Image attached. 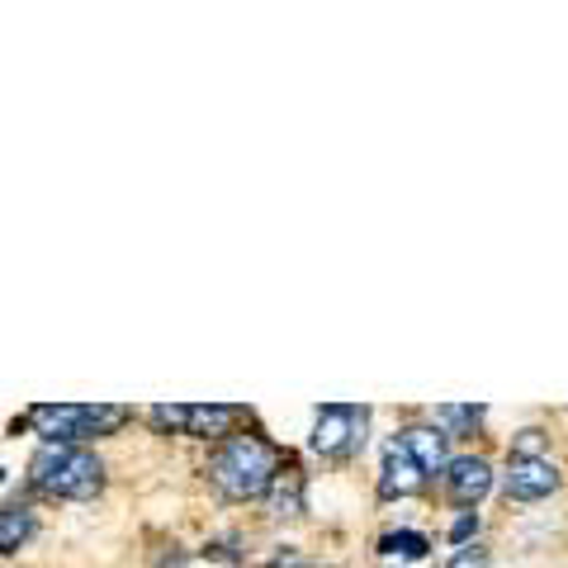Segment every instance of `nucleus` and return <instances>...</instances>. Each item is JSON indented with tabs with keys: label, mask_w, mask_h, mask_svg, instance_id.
<instances>
[{
	"label": "nucleus",
	"mask_w": 568,
	"mask_h": 568,
	"mask_svg": "<svg viewBox=\"0 0 568 568\" xmlns=\"http://www.w3.org/2000/svg\"><path fill=\"white\" fill-rule=\"evenodd\" d=\"M29 422L39 426V436H48V446H81L95 436H114L129 422V407L114 403H43L33 407Z\"/></svg>",
	"instance_id": "obj_3"
},
{
	"label": "nucleus",
	"mask_w": 568,
	"mask_h": 568,
	"mask_svg": "<svg viewBox=\"0 0 568 568\" xmlns=\"http://www.w3.org/2000/svg\"><path fill=\"white\" fill-rule=\"evenodd\" d=\"M280 568H308V564H280Z\"/></svg>",
	"instance_id": "obj_17"
},
{
	"label": "nucleus",
	"mask_w": 568,
	"mask_h": 568,
	"mask_svg": "<svg viewBox=\"0 0 568 568\" xmlns=\"http://www.w3.org/2000/svg\"><path fill=\"white\" fill-rule=\"evenodd\" d=\"M33 511L29 507H0V555H14L33 536Z\"/></svg>",
	"instance_id": "obj_11"
},
{
	"label": "nucleus",
	"mask_w": 568,
	"mask_h": 568,
	"mask_svg": "<svg viewBox=\"0 0 568 568\" xmlns=\"http://www.w3.org/2000/svg\"><path fill=\"white\" fill-rule=\"evenodd\" d=\"M436 422H440V432H446V436H455V432H465V426L484 422V407H440Z\"/></svg>",
	"instance_id": "obj_13"
},
{
	"label": "nucleus",
	"mask_w": 568,
	"mask_h": 568,
	"mask_svg": "<svg viewBox=\"0 0 568 568\" xmlns=\"http://www.w3.org/2000/svg\"><path fill=\"white\" fill-rule=\"evenodd\" d=\"M185 417H190V407H181V403H162V407H152V422L162 426V432H185Z\"/></svg>",
	"instance_id": "obj_14"
},
{
	"label": "nucleus",
	"mask_w": 568,
	"mask_h": 568,
	"mask_svg": "<svg viewBox=\"0 0 568 568\" xmlns=\"http://www.w3.org/2000/svg\"><path fill=\"white\" fill-rule=\"evenodd\" d=\"M298 507H304V478L298 469H280L271 484V517H298Z\"/></svg>",
	"instance_id": "obj_10"
},
{
	"label": "nucleus",
	"mask_w": 568,
	"mask_h": 568,
	"mask_svg": "<svg viewBox=\"0 0 568 568\" xmlns=\"http://www.w3.org/2000/svg\"><path fill=\"white\" fill-rule=\"evenodd\" d=\"M474 530H478V517H459V521L450 526V540H469Z\"/></svg>",
	"instance_id": "obj_16"
},
{
	"label": "nucleus",
	"mask_w": 568,
	"mask_h": 568,
	"mask_svg": "<svg viewBox=\"0 0 568 568\" xmlns=\"http://www.w3.org/2000/svg\"><path fill=\"white\" fill-rule=\"evenodd\" d=\"M365 426L369 413L355 403H327L313 417V450L323 459H351L355 450H365Z\"/></svg>",
	"instance_id": "obj_4"
},
{
	"label": "nucleus",
	"mask_w": 568,
	"mask_h": 568,
	"mask_svg": "<svg viewBox=\"0 0 568 568\" xmlns=\"http://www.w3.org/2000/svg\"><path fill=\"white\" fill-rule=\"evenodd\" d=\"M446 568H488V549L484 545H459Z\"/></svg>",
	"instance_id": "obj_15"
},
{
	"label": "nucleus",
	"mask_w": 568,
	"mask_h": 568,
	"mask_svg": "<svg viewBox=\"0 0 568 568\" xmlns=\"http://www.w3.org/2000/svg\"><path fill=\"white\" fill-rule=\"evenodd\" d=\"M446 440L450 436L440 432V426H407V432H403V446L413 450L422 474H440V469L450 465V459H446Z\"/></svg>",
	"instance_id": "obj_9"
},
{
	"label": "nucleus",
	"mask_w": 568,
	"mask_h": 568,
	"mask_svg": "<svg viewBox=\"0 0 568 568\" xmlns=\"http://www.w3.org/2000/svg\"><path fill=\"white\" fill-rule=\"evenodd\" d=\"M426 484V474L422 465L413 459V450L403 446V440L394 436L384 446V474H379V497H413L417 488Z\"/></svg>",
	"instance_id": "obj_7"
},
{
	"label": "nucleus",
	"mask_w": 568,
	"mask_h": 568,
	"mask_svg": "<svg viewBox=\"0 0 568 568\" xmlns=\"http://www.w3.org/2000/svg\"><path fill=\"white\" fill-rule=\"evenodd\" d=\"M559 488V469L549 465L545 455H511L507 465V497H517V503H540Z\"/></svg>",
	"instance_id": "obj_5"
},
{
	"label": "nucleus",
	"mask_w": 568,
	"mask_h": 568,
	"mask_svg": "<svg viewBox=\"0 0 568 568\" xmlns=\"http://www.w3.org/2000/svg\"><path fill=\"white\" fill-rule=\"evenodd\" d=\"M426 536H417V530H394V536H384L379 540V555L384 559H403V564H417V559H426Z\"/></svg>",
	"instance_id": "obj_12"
},
{
	"label": "nucleus",
	"mask_w": 568,
	"mask_h": 568,
	"mask_svg": "<svg viewBox=\"0 0 568 568\" xmlns=\"http://www.w3.org/2000/svg\"><path fill=\"white\" fill-rule=\"evenodd\" d=\"M246 413L242 407H227V403H200V407H190V417H185V432L190 436H200V440H223L233 436V426L242 422Z\"/></svg>",
	"instance_id": "obj_8"
},
{
	"label": "nucleus",
	"mask_w": 568,
	"mask_h": 568,
	"mask_svg": "<svg viewBox=\"0 0 568 568\" xmlns=\"http://www.w3.org/2000/svg\"><path fill=\"white\" fill-rule=\"evenodd\" d=\"M209 478L223 497L252 503V497L271 493V484L280 478V450L271 440H261L256 432H233L209 455Z\"/></svg>",
	"instance_id": "obj_1"
},
{
	"label": "nucleus",
	"mask_w": 568,
	"mask_h": 568,
	"mask_svg": "<svg viewBox=\"0 0 568 568\" xmlns=\"http://www.w3.org/2000/svg\"><path fill=\"white\" fill-rule=\"evenodd\" d=\"M488 488H493L488 459L459 455V459H450V465H446V493H450L455 507H474L478 497H488Z\"/></svg>",
	"instance_id": "obj_6"
},
{
	"label": "nucleus",
	"mask_w": 568,
	"mask_h": 568,
	"mask_svg": "<svg viewBox=\"0 0 568 568\" xmlns=\"http://www.w3.org/2000/svg\"><path fill=\"white\" fill-rule=\"evenodd\" d=\"M29 484L48 493V497H67V503H81V497H95L104 488V465L95 450L85 446H39V455L29 459Z\"/></svg>",
	"instance_id": "obj_2"
}]
</instances>
